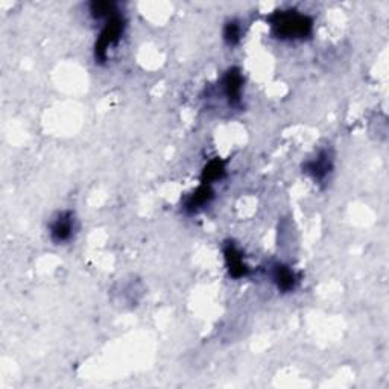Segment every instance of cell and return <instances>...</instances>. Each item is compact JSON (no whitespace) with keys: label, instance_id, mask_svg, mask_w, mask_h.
<instances>
[{"label":"cell","instance_id":"6da1fadb","mask_svg":"<svg viewBox=\"0 0 389 389\" xmlns=\"http://www.w3.org/2000/svg\"><path fill=\"white\" fill-rule=\"evenodd\" d=\"M272 32L280 40H303L312 34L314 21L306 14L298 11H276L269 15Z\"/></svg>","mask_w":389,"mask_h":389},{"label":"cell","instance_id":"7a4b0ae2","mask_svg":"<svg viewBox=\"0 0 389 389\" xmlns=\"http://www.w3.org/2000/svg\"><path fill=\"white\" fill-rule=\"evenodd\" d=\"M125 30V19L119 12L106 19L105 26L99 34L97 41L95 44V58L97 63H105L108 58V49L111 46L117 44L120 37L124 35Z\"/></svg>","mask_w":389,"mask_h":389},{"label":"cell","instance_id":"3957f363","mask_svg":"<svg viewBox=\"0 0 389 389\" xmlns=\"http://www.w3.org/2000/svg\"><path fill=\"white\" fill-rule=\"evenodd\" d=\"M75 216L70 211H63L52 220L50 224V239L55 243H64L72 239L75 233Z\"/></svg>","mask_w":389,"mask_h":389},{"label":"cell","instance_id":"277c9868","mask_svg":"<svg viewBox=\"0 0 389 389\" xmlns=\"http://www.w3.org/2000/svg\"><path fill=\"white\" fill-rule=\"evenodd\" d=\"M224 95L228 104L231 106H239L242 102V88H243V76L238 68H230L222 79Z\"/></svg>","mask_w":389,"mask_h":389},{"label":"cell","instance_id":"5b68a950","mask_svg":"<svg viewBox=\"0 0 389 389\" xmlns=\"http://www.w3.org/2000/svg\"><path fill=\"white\" fill-rule=\"evenodd\" d=\"M224 257H225V263H227V268L228 272H230V276L233 278H242V277H247L249 268L248 265L243 260V256L239 251V248L234 245V243L228 242L225 248H224Z\"/></svg>","mask_w":389,"mask_h":389},{"label":"cell","instance_id":"8992f818","mask_svg":"<svg viewBox=\"0 0 389 389\" xmlns=\"http://www.w3.org/2000/svg\"><path fill=\"white\" fill-rule=\"evenodd\" d=\"M304 171H306V173H309L315 181L323 182L333 171V162L329 152L327 151L319 152L314 160H310V162L304 164Z\"/></svg>","mask_w":389,"mask_h":389},{"label":"cell","instance_id":"52a82bcc","mask_svg":"<svg viewBox=\"0 0 389 389\" xmlns=\"http://www.w3.org/2000/svg\"><path fill=\"white\" fill-rule=\"evenodd\" d=\"M271 277H272L274 283H276L278 291H281V292L294 291L296 283H298V277H296V274L289 268V266L280 265V263L272 266Z\"/></svg>","mask_w":389,"mask_h":389},{"label":"cell","instance_id":"ba28073f","mask_svg":"<svg viewBox=\"0 0 389 389\" xmlns=\"http://www.w3.org/2000/svg\"><path fill=\"white\" fill-rule=\"evenodd\" d=\"M211 198H213L211 187L209 184H202L187 198L184 202V210L187 213H198L201 209H204L205 205H209Z\"/></svg>","mask_w":389,"mask_h":389},{"label":"cell","instance_id":"9c48e42d","mask_svg":"<svg viewBox=\"0 0 389 389\" xmlns=\"http://www.w3.org/2000/svg\"><path fill=\"white\" fill-rule=\"evenodd\" d=\"M225 175V163L222 160L215 158L204 167L202 171V184H211V182L222 180Z\"/></svg>","mask_w":389,"mask_h":389},{"label":"cell","instance_id":"30bf717a","mask_svg":"<svg viewBox=\"0 0 389 389\" xmlns=\"http://www.w3.org/2000/svg\"><path fill=\"white\" fill-rule=\"evenodd\" d=\"M90 12L95 19H108L117 12L116 5L113 2H93L90 3Z\"/></svg>","mask_w":389,"mask_h":389},{"label":"cell","instance_id":"8fae6325","mask_svg":"<svg viewBox=\"0 0 389 389\" xmlns=\"http://www.w3.org/2000/svg\"><path fill=\"white\" fill-rule=\"evenodd\" d=\"M224 40L228 46H236L239 44L242 40V28L240 23L231 20L228 21L224 28Z\"/></svg>","mask_w":389,"mask_h":389}]
</instances>
